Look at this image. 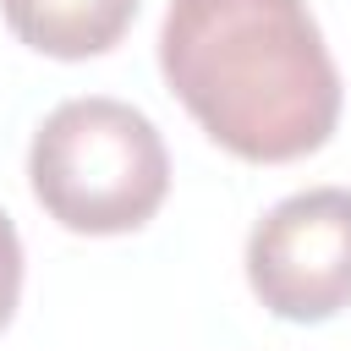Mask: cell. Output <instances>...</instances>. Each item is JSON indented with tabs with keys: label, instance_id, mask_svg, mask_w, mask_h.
Returning a JSON list of instances; mask_svg holds the SVG:
<instances>
[{
	"label": "cell",
	"instance_id": "cell-1",
	"mask_svg": "<svg viewBox=\"0 0 351 351\" xmlns=\"http://www.w3.org/2000/svg\"><path fill=\"white\" fill-rule=\"evenodd\" d=\"M159 71L192 121L252 165L302 159L340 121V71L307 0H170Z\"/></svg>",
	"mask_w": 351,
	"mask_h": 351
},
{
	"label": "cell",
	"instance_id": "cell-2",
	"mask_svg": "<svg viewBox=\"0 0 351 351\" xmlns=\"http://www.w3.org/2000/svg\"><path fill=\"white\" fill-rule=\"evenodd\" d=\"M33 197L77 236H121L154 219L170 192L159 126L121 99H66L44 115L27 148Z\"/></svg>",
	"mask_w": 351,
	"mask_h": 351
},
{
	"label": "cell",
	"instance_id": "cell-3",
	"mask_svg": "<svg viewBox=\"0 0 351 351\" xmlns=\"http://www.w3.org/2000/svg\"><path fill=\"white\" fill-rule=\"evenodd\" d=\"M247 280L291 324H324L351 307V186L280 197L247 236Z\"/></svg>",
	"mask_w": 351,
	"mask_h": 351
},
{
	"label": "cell",
	"instance_id": "cell-4",
	"mask_svg": "<svg viewBox=\"0 0 351 351\" xmlns=\"http://www.w3.org/2000/svg\"><path fill=\"white\" fill-rule=\"evenodd\" d=\"M11 33L55 60L104 55L137 16V0H0Z\"/></svg>",
	"mask_w": 351,
	"mask_h": 351
},
{
	"label": "cell",
	"instance_id": "cell-5",
	"mask_svg": "<svg viewBox=\"0 0 351 351\" xmlns=\"http://www.w3.org/2000/svg\"><path fill=\"white\" fill-rule=\"evenodd\" d=\"M16 296H22V241H16V225H11V214L0 208V329L11 324V313H16Z\"/></svg>",
	"mask_w": 351,
	"mask_h": 351
}]
</instances>
